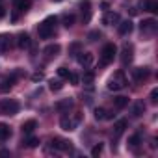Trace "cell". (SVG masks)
Listing matches in <instances>:
<instances>
[{"label":"cell","instance_id":"6da1fadb","mask_svg":"<svg viewBox=\"0 0 158 158\" xmlns=\"http://www.w3.org/2000/svg\"><path fill=\"white\" fill-rule=\"evenodd\" d=\"M56 23H58L56 17H47V19L37 26V34H39V37H41V39H48V37H52V35H54V26H56Z\"/></svg>","mask_w":158,"mask_h":158},{"label":"cell","instance_id":"7a4b0ae2","mask_svg":"<svg viewBox=\"0 0 158 158\" xmlns=\"http://www.w3.org/2000/svg\"><path fill=\"white\" fill-rule=\"evenodd\" d=\"M127 86V76L123 71H115L110 78H108V89L110 91H119Z\"/></svg>","mask_w":158,"mask_h":158},{"label":"cell","instance_id":"3957f363","mask_svg":"<svg viewBox=\"0 0 158 158\" xmlns=\"http://www.w3.org/2000/svg\"><path fill=\"white\" fill-rule=\"evenodd\" d=\"M115 54H117V48H115V45H114V43L104 45V48H102V52H101V65H102V67L110 65V63L114 61Z\"/></svg>","mask_w":158,"mask_h":158},{"label":"cell","instance_id":"277c9868","mask_svg":"<svg viewBox=\"0 0 158 158\" xmlns=\"http://www.w3.org/2000/svg\"><path fill=\"white\" fill-rule=\"evenodd\" d=\"M80 119H82V115H80V114H76L74 117H67V115H63V117H61V121H60V127H61L63 130H67V132H69V130H74V128H76V125L80 123Z\"/></svg>","mask_w":158,"mask_h":158},{"label":"cell","instance_id":"5b68a950","mask_svg":"<svg viewBox=\"0 0 158 158\" xmlns=\"http://www.w3.org/2000/svg\"><path fill=\"white\" fill-rule=\"evenodd\" d=\"M0 112H2L4 115H15L19 112V102L17 101H4L2 104H0Z\"/></svg>","mask_w":158,"mask_h":158},{"label":"cell","instance_id":"8992f818","mask_svg":"<svg viewBox=\"0 0 158 158\" xmlns=\"http://www.w3.org/2000/svg\"><path fill=\"white\" fill-rule=\"evenodd\" d=\"M149 69L147 67H136V69H132V80L134 82H145L147 78H149Z\"/></svg>","mask_w":158,"mask_h":158},{"label":"cell","instance_id":"52a82bcc","mask_svg":"<svg viewBox=\"0 0 158 158\" xmlns=\"http://www.w3.org/2000/svg\"><path fill=\"white\" fill-rule=\"evenodd\" d=\"M13 45V37L10 34H0V54H6Z\"/></svg>","mask_w":158,"mask_h":158},{"label":"cell","instance_id":"ba28073f","mask_svg":"<svg viewBox=\"0 0 158 158\" xmlns=\"http://www.w3.org/2000/svg\"><path fill=\"white\" fill-rule=\"evenodd\" d=\"M80 10H82V23H89V19H91V4H89V0H82Z\"/></svg>","mask_w":158,"mask_h":158},{"label":"cell","instance_id":"9c48e42d","mask_svg":"<svg viewBox=\"0 0 158 158\" xmlns=\"http://www.w3.org/2000/svg\"><path fill=\"white\" fill-rule=\"evenodd\" d=\"M52 147H54L56 151H73L71 141H67V139H60V138L52 139Z\"/></svg>","mask_w":158,"mask_h":158},{"label":"cell","instance_id":"30bf717a","mask_svg":"<svg viewBox=\"0 0 158 158\" xmlns=\"http://www.w3.org/2000/svg\"><path fill=\"white\" fill-rule=\"evenodd\" d=\"M156 21L154 19H145V21H141V24H139V28H141V32H145V34H152L154 30H156Z\"/></svg>","mask_w":158,"mask_h":158},{"label":"cell","instance_id":"8fae6325","mask_svg":"<svg viewBox=\"0 0 158 158\" xmlns=\"http://www.w3.org/2000/svg\"><path fill=\"white\" fill-rule=\"evenodd\" d=\"M132 52H134L132 45H125L123 47V50H121V61H123V65H128L132 61Z\"/></svg>","mask_w":158,"mask_h":158},{"label":"cell","instance_id":"7c38bea8","mask_svg":"<svg viewBox=\"0 0 158 158\" xmlns=\"http://www.w3.org/2000/svg\"><path fill=\"white\" fill-rule=\"evenodd\" d=\"M78 63L82 67H89L93 63V54L91 52H78Z\"/></svg>","mask_w":158,"mask_h":158},{"label":"cell","instance_id":"4fadbf2b","mask_svg":"<svg viewBox=\"0 0 158 158\" xmlns=\"http://www.w3.org/2000/svg\"><path fill=\"white\" fill-rule=\"evenodd\" d=\"M13 6H15L17 13H26V11L32 8L30 0H13Z\"/></svg>","mask_w":158,"mask_h":158},{"label":"cell","instance_id":"5bb4252c","mask_svg":"<svg viewBox=\"0 0 158 158\" xmlns=\"http://www.w3.org/2000/svg\"><path fill=\"white\" fill-rule=\"evenodd\" d=\"M115 114L114 112H108L104 108H95V119L97 121H104V119H112Z\"/></svg>","mask_w":158,"mask_h":158},{"label":"cell","instance_id":"9a60e30c","mask_svg":"<svg viewBox=\"0 0 158 158\" xmlns=\"http://www.w3.org/2000/svg\"><path fill=\"white\" fill-rule=\"evenodd\" d=\"M102 23H104L106 26H112V24H117V23H119V13H115V11H108V13L104 15V19H102Z\"/></svg>","mask_w":158,"mask_h":158},{"label":"cell","instance_id":"2e32d148","mask_svg":"<svg viewBox=\"0 0 158 158\" xmlns=\"http://www.w3.org/2000/svg\"><path fill=\"white\" fill-rule=\"evenodd\" d=\"M71 108H73V99H63V101L56 102V110H60V112H69Z\"/></svg>","mask_w":158,"mask_h":158},{"label":"cell","instance_id":"e0dca14e","mask_svg":"<svg viewBox=\"0 0 158 158\" xmlns=\"http://www.w3.org/2000/svg\"><path fill=\"white\" fill-rule=\"evenodd\" d=\"M30 43H32V41H30V35H28V34H24V32H23V34H19V39H17L19 48H23V50H24V48H28V47H30Z\"/></svg>","mask_w":158,"mask_h":158},{"label":"cell","instance_id":"ac0fdd59","mask_svg":"<svg viewBox=\"0 0 158 158\" xmlns=\"http://www.w3.org/2000/svg\"><path fill=\"white\" fill-rule=\"evenodd\" d=\"M43 52H45L47 58H56V56L60 54V45H56V43H54V45H48Z\"/></svg>","mask_w":158,"mask_h":158},{"label":"cell","instance_id":"d6986e66","mask_svg":"<svg viewBox=\"0 0 158 158\" xmlns=\"http://www.w3.org/2000/svg\"><path fill=\"white\" fill-rule=\"evenodd\" d=\"M143 10H147V11H151V13H156L158 11V2L156 0H143Z\"/></svg>","mask_w":158,"mask_h":158},{"label":"cell","instance_id":"ffe728a7","mask_svg":"<svg viewBox=\"0 0 158 158\" xmlns=\"http://www.w3.org/2000/svg\"><path fill=\"white\" fill-rule=\"evenodd\" d=\"M132 21H123V23H119V34L121 35H127V34H130L132 32Z\"/></svg>","mask_w":158,"mask_h":158},{"label":"cell","instance_id":"44dd1931","mask_svg":"<svg viewBox=\"0 0 158 158\" xmlns=\"http://www.w3.org/2000/svg\"><path fill=\"white\" fill-rule=\"evenodd\" d=\"M127 104H128V97L119 95V97H115V99H114V108H117V110H123Z\"/></svg>","mask_w":158,"mask_h":158},{"label":"cell","instance_id":"7402d4cb","mask_svg":"<svg viewBox=\"0 0 158 158\" xmlns=\"http://www.w3.org/2000/svg\"><path fill=\"white\" fill-rule=\"evenodd\" d=\"M10 136H11V130H10V127H8L6 123H0V141L8 139Z\"/></svg>","mask_w":158,"mask_h":158},{"label":"cell","instance_id":"603a6c76","mask_svg":"<svg viewBox=\"0 0 158 158\" xmlns=\"http://www.w3.org/2000/svg\"><path fill=\"white\" fill-rule=\"evenodd\" d=\"M35 127H37V123H35L34 119H30V121L23 123V132H24V134H32V132L35 130Z\"/></svg>","mask_w":158,"mask_h":158},{"label":"cell","instance_id":"cb8c5ba5","mask_svg":"<svg viewBox=\"0 0 158 158\" xmlns=\"http://www.w3.org/2000/svg\"><path fill=\"white\" fill-rule=\"evenodd\" d=\"M127 127H128V121H127V119H119V121L114 125V128H115V134H117V136H119V134H123Z\"/></svg>","mask_w":158,"mask_h":158},{"label":"cell","instance_id":"d4e9b609","mask_svg":"<svg viewBox=\"0 0 158 158\" xmlns=\"http://www.w3.org/2000/svg\"><path fill=\"white\" fill-rule=\"evenodd\" d=\"M143 112H145V104H143L141 101H139V102H136V104L132 106V115H134V117H139Z\"/></svg>","mask_w":158,"mask_h":158},{"label":"cell","instance_id":"484cf974","mask_svg":"<svg viewBox=\"0 0 158 158\" xmlns=\"http://www.w3.org/2000/svg\"><path fill=\"white\" fill-rule=\"evenodd\" d=\"M61 21H63V26L71 28V26L74 24V15H73V13H65V15L61 17Z\"/></svg>","mask_w":158,"mask_h":158},{"label":"cell","instance_id":"4316f807","mask_svg":"<svg viewBox=\"0 0 158 158\" xmlns=\"http://www.w3.org/2000/svg\"><path fill=\"white\" fill-rule=\"evenodd\" d=\"M93 80H95V73H91V71H89V73H86V74L82 76V82H84L86 86H91V82H93Z\"/></svg>","mask_w":158,"mask_h":158},{"label":"cell","instance_id":"83f0119b","mask_svg":"<svg viewBox=\"0 0 158 158\" xmlns=\"http://www.w3.org/2000/svg\"><path fill=\"white\" fill-rule=\"evenodd\" d=\"M139 143H141V136H139V134H134V136L128 138V145H130V147H138Z\"/></svg>","mask_w":158,"mask_h":158},{"label":"cell","instance_id":"f1b7e54d","mask_svg":"<svg viewBox=\"0 0 158 158\" xmlns=\"http://www.w3.org/2000/svg\"><path fill=\"white\" fill-rule=\"evenodd\" d=\"M23 143H24L26 147H30V149H34V147H37V145H39V139H37V138H28V139H24Z\"/></svg>","mask_w":158,"mask_h":158},{"label":"cell","instance_id":"f546056e","mask_svg":"<svg viewBox=\"0 0 158 158\" xmlns=\"http://www.w3.org/2000/svg\"><path fill=\"white\" fill-rule=\"evenodd\" d=\"M67 80L73 84V86H76L78 82H80V78H78V74L76 73H69V76H67Z\"/></svg>","mask_w":158,"mask_h":158},{"label":"cell","instance_id":"4dcf8cb0","mask_svg":"<svg viewBox=\"0 0 158 158\" xmlns=\"http://www.w3.org/2000/svg\"><path fill=\"white\" fill-rule=\"evenodd\" d=\"M61 88H63V84H61L60 80H50V89H52V91H60Z\"/></svg>","mask_w":158,"mask_h":158},{"label":"cell","instance_id":"1f68e13d","mask_svg":"<svg viewBox=\"0 0 158 158\" xmlns=\"http://www.w3.org/2000/svg\"><path fill=\"white\" fill-rule=\"evenodd\" d=\"M101 152H102V143H99V145H95L91 149V156H99Z\"/></svg>","mask_w":158,"mask_h":158},{"label":"cell","instance_id":"d6a6232c","mask_svg":"<svg viewBox=\"0 0 158 158\" xmlns=\"http://www.w3.org/2000/svg\"><path fill=\"white\" fill-rule=\"evenodd\" d=\"M58 74H60L61 78H67V76H69V69H67V67H58Z\"/></svg>","mask_w":158,"mask_h":158},{"label":"cell","instance_id":"836d02e7","mask_svg":"<svg viewBox=\"0 0 158 158\" xmlns=\"http://www.w3.org/2000/svg\"><path fill=\"white\" fill-rule=\"evenodd\" d=\"M151 102H152V104L158 102V89H152V91H151Z\"/></svg>","mask_w":158,"mask_h":158},{"label":"cell","instance_id":"e575fe53","mask_svg":"<svg viewBox=\"0 0 158 158\" xmlns=\"http://www.w3.org/2000/svg\"><path fill=\"white\" fill-rule=\"evenodd\" d=\"M32 80H34V82L43 80V73H34V74H32Z\"/></svg>","mask_w":158,"mask_h":158},{"label":"cell","instance_id":"d590c367","mask_svg":"<svg viewBox=\"0 0 158 158\" xmlns=\"http://www.w3.org/2000/svg\"><path fill=\"white\" fill-rule=\"evenodd\" d=\"M99 37H101V32H91L89 34V41H97Z\"/></svg>","mask_w":158,"mask_h":158},{"label":"cell","instance_id":"8d00e7d4","mask_svg":"<svg viewBox=\"0 0 158 158\" xmlns=\"http://www.w3.org/2000/svg\"><path fill=\"white\" fill-rule=\"evenodd\" d=\"M76 50H80V43H73L71 45V52H76Z\"/></svg>","mask_w":158,"mask_h":158},{"label":"cell","instance_id":"74e56055","mask_svg":"<svg viewBox=\"0 0 158 158\" xmlns=\"http://www.w3.org/2000/svg\"><path fill=\"white\" fill-rule=\"evenodd\" d=\"M4 15H6V10H4V8H2V6H0V19H2V17H4Z\"/></svg>","mask_w":158,"mask_h":158},{"label":"cell","instance_id":"f35d334b","mask_svg":"<svg viewBox=\"0 0 158 158\" xmlns=\"http://www.w3.org/2000/svg\"><path fill=\"white\" fill-rule=\"evenodd\" d=\"M0 84H4V78H0ZM0 91H2V86H0Z\"/></svg>","mask_w":158,"mask_h":158},{"label":"cell","instance_id":"ab89813d","mask_svg":"<svg viewBox=\"0 0 158 158\" xmlns=\"http://www.w3.org/2000/svg\"><path fill=\"white\" fill-rule=\"evenodd\" d=\"M52 2H61V0H52Z\"/></svg>","mask_w":158,"mask_h":158},{"label":"cell","instance_id":"60d3db41","mask_svg":"<svg viewBox=\"0 0 158 158\" xmlns=\"http://www.w3.org/2000/svg\"><path fill=\"white\" fill-rule=\"evenodd\" d=\"M0 2H2V0H0Z\"/></svg>","mask_w":158,"mask_h":158}]
</instances>
